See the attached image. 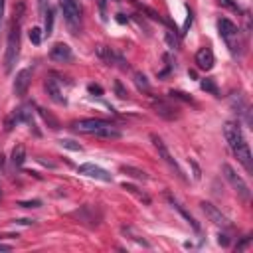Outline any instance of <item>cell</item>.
<instances>
[{
	"label": "cell",
	"instance_id": "1",
	"mask_svg": "<svg viewBox=\"0 0 253 253\" xmlns=\"http://www.w3.org/2000/svg\"><path fill=\"white\" fill-rule=\"evenodd\" d=\"M223 136L231 148V152L235 154V158L241 162V166L247 170V172H253V158H251V150H249V144L241 132V126L239 123H233V121H227L223 125Z\"/></svg>",
	"mask_w": 253,
	"mask_h": 253
},
{
	"label": "cell",
	"instance_id": "2",
	"mask_svg": "<svg viewBox=\"0 0 253 253\" xmlns=\"http://www.w3.org/2000/svg\"><path fill=\"white\" fill-rule=\"evenodd\" d=\"M22 12H24V4H18V14L14 12V20L10 24V32H8V42H6V55H4V71L10 73L18 53H20V24H22Z\"/></svg>",
	"mask_w": 253,
	"mask_h": 253
},
{
	"label": "cell",
	"instance_id": "3",
	"mask_svg": "<svg viewBox=\"0 0 253 253\" xmlns=\"http://www.w3.org/2000/svg\"><path fill=\"white\" fill-rule=\"evenodd\" d=\"M73 128L77 132H85V134H95L101 138H121V130L115 128L111 123L103 121V119H81L73 123Z\"/></svg>",
	"mask_w": 253,
	"mask_h": 253
},
{
	"label": "cell",
	"instance_id": "4",
	"mask_svg": "<svg viewBox=\"0 0 253 253\" xmlns=\"http://www.w3.org/2000/svg\"><path fill=\"white\" fill-rule=\"evenodd\" d=\"M221 172H223V178L231 184V188L237 192V196L243 200V202H249V198H251V190H249V186L245 184V180L229 166V164H221Z\"/></svg>",
	"mask_w": 253,
	"mask_h": 253
},
{
	"label": "cell",
	"instance_id": "5",
	"mask_svg": "<svg viewBox=\"0 0 253 253\" xmlns=\"http://www.w3.org/2000/svg\"><path fill=\"white\" fill-rule=\"evenodd\" d=\"M59 8L63 12V18H65L67 26L71 30H77L79 22H81V8H79L77 0H59Z\"/></svg>",
	"mask_w": 253,
	"mask_h": 253
},
{
	"label": "cell",
	"instance_id": "6",
	"mask_svg": "<svg viewBox=\"0 0 253 253\" xmlns=\"http://www.w3.org/2000/svg\"><path fill=\"white\" fill-rule=\"evenodd\" d=\"M150 140H152V146L156 148V152H158V156L170 166V168H174L176 170V174L180 176V178H184L182 176V170H180V166H178V162L172 158V154H170V150L166 148V144H164V140L158 136V134H150Z\"/></svg>",
	"mask_w": 253,
	"mask_h": 253
},
{
	"label": "cell",
	"instance_id": "7",
	"mask_svg": "<svg viewBox=\"0 0 253 253\" xmlns=\"http://www.w3.org/2000/svg\"><path fill=\"white\" fill-rule=\"evenodd\" d=\"M79 174L89 176V178H95V180H101V182H113V176H111L105 168H101V166H97V164H91V162L81 164V166H79Z\"/></svg>",
	"mask_w": 253,
	"mask_h": 253
},
{
	"label": "cell",
	"instance_id": "8",
	"mask_svg": "<svg viewBox=\"0 0 253 253\" xmlns=\"http://www.w3.org/2000/svg\"><path fill=\"white\" fill-rule=\"evenodd\" d=\"M97 55H99L105 63H109V65H119L121 69H128V63H126L117 51H113V49L107 47V45H99V47H97Z\"/></svg>",
	"mask_w": 253,
	"mask_h": 253
},
{
	"label": "cell",
	"instance_id": "9",
	"mask_svg": "<svg viewBox=\"0 0 253 253\" xmlns=\"http://www.w3.org/2000/svg\"><path fill=\"white\" fill-rule=\"evenodd\" d=\"M73 217H77L79 221H83L87 225H97L101 221V211L93 206H83L77 211H73Z\"/></svg>",
	"mask_w": 253,
	"mask_h": 253
},
{
	"label": "cell",
	"instance_id": "10",
	"mask_svg": "<svg viewBox=\"0 0 253 253\" xmlns=\"http://www.w3.org/2000/svg\"><path fill=\"white\" fill-rule=\"evenodd\" d=\"M200 206H202V211L206 213V217H208L210 221H213L215 225H221V227H227V225H229V219H227V217H225L213 204H210V202H202Z\"/></svg>",
	"mask_w": 253,
	"mask_h": 253
},
{
	"label": "cell",
	"instance_id": "11",
	"mask_svg": "<svg viewBox=\"0 0 253 253\" xmlns=\"http://www.w3.org/2000/svg\"><path fill=\"white\" fill-rule=\"evenodd\" d=\"M30 83H32V69L26 67V69L18 71V75L14 79V93L18 97H24L26 91H28V87H30Z\"/></svg>",
	"mask_w": 253,
	"mask_h": 253
},
{
	"label": "cell",
	"instance_id": "12",
	"mask_svg": "<svg viewBox=\"0 0 253 253\" xmlns=\"http://www.w3.org/2000/svg\"><path fill=\"white\" fill-rule=\"evenodd\" d=\"M49 57H51L53 61H57V63H67V61L73 59V53H71V47H69L67 43L59 42V43H55V45L49 49Z\"/></svg>",
	"mask_w": 253,
	"mask_h": 253
},
{
	"label": "cell",
	"instance_id": "13",
	"mask_svg": "<svg viewBox=\"0 0 253 253\" xmlns=\"http://www.w3.org/2000/svg\"><path fill=\"white\" fill-rule=\"evenodd\" d=\"M215 63V57H213V51L210 47H200L196 51V65L202 69V71H210Z\"/></svg>",
	"mask_w": 253,
	"mask_h": 253
},
{
	"label": "cell",
	"instance_id": "14",
	"mask_svg": "<svg viewBox=\"0 0 253 253\" xmlns=\"http://www.w3.org/2000/svg\"><path fill=\"white\" fill-rule=\"evenodd\" d=\"M217 30H219V36H221L225 42H231V40L237 38V34H239L237 26H235L231 20H227V18H221V20L217 22Z\"/></svg>",
	"mask_w": 253,
	"mask_h": 253
},
{
	"label": "cell",
	"instance_id": "15",
	"mask_svg": "<svg viewBox=\"0 0 253 253\" xmlns=\"http://www.w3.org/2000/svg\"><path fill=\"white\" fill-rule=\"evenodd\" d=\"M152 109H154V113L158 115V117H162V119H166V121H172V119H176L178 117V113H176V107H172V105H168L166 101H152Z\"/></svg>",
	"mask_w": 253,
	"mask_h": 253
},
{
	"label": "cell",
	"instance_id": "16",
	"mask_svg": "<svg viewBox=\"0 0 253 253\" xmlns=\"http://www.w3.org/2000/svg\"><path fill=\"white\" fill-rule=\"evenodd\" d=\"M45 91H47V95H49L51 101H55L59 105H65V97H63V93H61V89H59V85H57L55 79H47L45 81Z\"/></svg>",
	"mask_w": 253,
	"mask_h": 253
},
{
	"label": "cell",
	"instance_id": "17",
	"mask_svg": "<svg viewBox=\"0 0 253 253\" xmlns=\"http://www.w3.org/2000/svg\"><path fill=\"white\" fill-rule=\"evenodd\" d=\"M24 160H26V148H24V144H16L12 150V164L16 168H20L24 164Z\"/></svg>",
	"mask_w": 253,
	"mask_h": 253
},
{
	"label": "cell",
	"instance_id": "18",
	"mask_svg": "<svg viewBox=\"0 0 253 253\" xmlns=\"http://www.w3.org/2000/svg\"><path fill=\"white\" fill-rule=\"evenodd\" d=\"M121 172H125L130 178H136V180H148L144 170H138V168H132V166H121Z\"/></svg>",
	"mask_w": 253,
	"mask_h": 253
},
{
	"label": "cell",
	"instance_id": "19",
	"mask_svg": "<svg viewBox=\"0 0 253 253\" xmlns=\"http://www.w3.org/2000/svg\"><path fill=\"white\" fill-rule=\"evenodd\" d=\"M170 202H172V206H174V208H176V210H178V211H180V213L186 217V221H188V223H190V225H192L196 231H200V225H198V221H196V219H194V217H192V215H190V213H188V211H186V210H184V208H182V206H180L176 200H172V198H170Z\"/></svg>",
	"mask_w": 253,
	"mask_h": 253
},
{
	"label": "cell",
	"instance_id": "20",
	"mask_svg": "<svg viewBox=\"0 0 253 253\" xmlns=\"http://www.w3.org/2000/svg\"><path fill=\"white\" fill-rule=\"evenodd\" d=\"M132 79H134V83H136L138 89H142V91H148V89H150V83H148V79H146L144 73L134 71V73H132Z\"/></svg>",
	"mask_w": 253,
	"mask_h": 253
},
{
	"label": "cell",
	"instance_id": "21",
	"mask_svg": "<svg viewBox=\"0 0 253 253\" xmlns=\"http://www.w3.org/2000/svg\"><path fill=\"white\" fill-rule=\"evenodd\" d=\"M123 188H125V190H128L130 194H134V196H136L138 200H142L144 204H150V198H148V196H146L144 192H138V188H134V186H130V184H125Z\"/></svg>",
	"mask_w": 253,
	"mask_h": 253
},
{
	"label": "cell",
	"instance_id": "22",
	"mask_svg": "<svg viewBox=\"0 0 253 253\" xmlns=\"http://www.w3.org/2000/svg\"><path fill=\"white\" fill-rule=\"evenodd\" d=\"M43 16H45V36H51V30H53V10L47 8Z\"/></svg>",
	"mask_w": 253,
	"mask_h": 253
},
{
	"label": "cell",
	"instance_id": "23",
	"mask_svg": "<svg viewBox=\"0 0 253 253\" xmlns=\"http://www.w3.org/2000/svg\"><path fill=\"white\" fill-rule=\"evenodd\" d=\"M202 89H204V91H210L211 95H217V85H215V81L210 79V77L202 81Z\"/></svg>",
	"mask_w": 253,
	"mask_h": 253
},
{
	"label": "cell",
	"instance_id": "24",
	"mask_svg": "<svg viewBox=\"0 0 253 253\" xmlns=\"http://www.w3.org/2000/svg\"><path fill=\"white\" fill-rule=\"evenodd\" d=\"M40 115L43 117V121H45V123H49V126H51V128H59V123H57V119H53L49 113H45L43 109H40Z\"/></svg>",
	"mask_w": 253,
	"mask_h": 253
},
{
	"label": "cell",
	"instance_id": "25",
	"mask_svg": "<svg viewBox=\"0 0 253 253\" xmlns=\"http://www.w3.org/2000/svg\"><path fill=\"white\" fill-rule=\"evenodd\" d=\"M40 32H42L40 28H32V30H30V42L36 43V45L42 43V34H40Z\"/></svg>",
	"mask_w": 253,
	"mask_h": 253
},
{
	"label": "cell",
	"instance_id": "26",
	"mask_svg": "<svg viewBox=\"0 0 253 253\" xmlns=\"http://www.w3.org/2000/svg\"><path fill=\"white\" fill-rule=\"evenodd\" d=\"M59 144H61L63 148H69V150H81V144H77V142H73V140H69V138H61Z\"/></svg>",
	"mask_w": 253,
	"mask_h": 253
},
{
	"label": "cell",
	"instance_id": "27",
	"mask_svg": "<svg viewBox=\"0 0 253 253\" xmlns=\"http://www.w3.org/2000/svg\"><path fill=\"white\" fill-rule=\"evenodd\" d=\"M221 6H225V8H229V10H233V12H239L241 8L237 6V2H233V0H217Z\"/></svg>",
	"mask_w": 253,
	"mask_h": 253
},
{
	"label": "cell",
	"instance_id": "28",
	"mask_svg": "<svg viewBox=\"0 0 253 253\" xmlns=\"http://www.w3.org/2000/svg\"><path fill=\"white\" fill-rule=\"evenodd\" d=\"M18 206H22V208H40L42 202L40 200H32V202H20Z\"/></svg>",
	"mask_w": 253,
	"mask_h": 253
},
{
	"label": "cell",
	"instance_id": "29",
	"mask_svg": "<svg viewBox=\"0 0 253 253\" xmlns=\"http://www.w3.org/2000/svg\"><path fill=\"white\" fill-rule=\"evenodd\" d=\"M170 95H172V97H178V99H182V101H188V103H192V99H190L186 93H180V91H170Z\"/></svg>",
	"mask_w": 253,
	"mask_h": 253
},
{
	"label": "cell",
	"instance_id": "30",
	"mask_svg": "<svg viewBox=\"0 0 253 253\" xmlns=\"http://www.w3.org/2000/svg\"><path fill=\"white\" fill-rule=\"evenodd\" d=\"M115 89H117V95H119L121 99H126V91H125V89L121 87V83H119V81L115 83Z\"/></svg>",
	"mask_w": 253,
	"mask_h": 253
},
{
	"label": "cell",
	"instance_id": "31",
	"mask_svg": "<svg viewBox=\"0 0 253 253\" xmlns=\"http://www.w3.org/2000/svg\"><path fill=\"white\" fill-rule=\"evenodd\" d=\"M45 6H47V0H38V8H40V14H45Z\"/></svg>",
	"mask_w": 253,
	"mask_h": 253
},
{
	"label": "cell",
	"instance_id": "32",
	"mask_svg": "<svg viewBox=\"0 0 253 253\" xmlns=\"http://www.w3.org/2000/svg\"><path fill=\"white\" fill-rule=\"evenodd\" d=\"M89 91H91V93H97V95H101V93H103V89H101L99 85H89Z\"/></svg>",
	"mask_w": 253,
	"mask_h": 253
},
{
	"label": "cell",
	"instance_id": "33",
	"mask_svg": "<svg viewBox=\"0 0 253 253\" xmlns=\"http://www.w3.org/2000/svg\"><path fill=\"white\" fill-rule=\"evenodd\" d=\"M2 20H4V0H0V26H2Z\"/></svg>",
	"mask_w": 253,
	"mask_h": 253
},
{
	"label": "cell",
	"instance_id": "34",
	"mask_svg": "<svg viewBox=\"0 0 253 253\" xmlns=\"http://www.w3.org/2000/svg\"><path fill=\"white\" fill-rule=\"evenodd\" d=\"M0 251H12V245H8V243H0Z\"/></svg>",
	"mask_w": 253,
	"mask_h": 253
},
{
	"label": "cell",
	"instance_id": "35",
	"mask_svg": "<svg viewBox=\"0 0 253 253\" xmlns=\"http://www.w3.org/2000/svg\"><path fill=\"white\" fill-rule=\"evenodd\" d=\"M190 24H192V14H188V18H186V22H184V30H188Z\"/></svg>",
	"mask_w": 253,
	"mask_h": 253
},
{
	"label": "cell",
	"instance_id": "36",
	"mask_svg": "<svg viewBox=\"0 0 253 253\" xmlns=\"http://www.w3.org/2000/svg\"><path fill=\"white\" fill-rule=\"evenodd\" d=\"M217 241H219L221 245H227V237H225V235H219V239H217Z\"/></svg>",
	"mask_w": 253,
	"mask_h": 253
},
{
	"label": "cell",
	"instance_id": "37",
	"mask_svg": "<svg viewBox=\"0 0 253 253\" xmlns=\"http://www.w3.org/2000/svg\"><path fill=\"white\" fill-rule=\"evenodd\" d=\"M0 200H2V186H0Z\"/></svg>",
	"mask_w": 253,
	"mask_h": 253
}]
</instances>
